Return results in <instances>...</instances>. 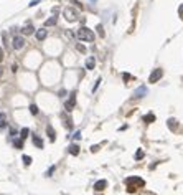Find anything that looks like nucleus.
<instances>
[{"mask_svg":"<svg viewBox=\"0 0 183 195\" xmlns=\"http://www.w3.org/2000/svg\"><path fill=\"white\" fill-rule=\"evenodd\" d=\"M125 185H127V190L129 192H135L137 189L145 185V182L140 177H129V178H125Z\"/></svg>","mask_w":183,"mask_h":195,"instance_id":"1","label":"nucleus"},{"mask_svg":"<svg viewBox=\"0 0 183 195\" xmlns=\"http://www.w3.org/2000/svg\"><path fill=\"white\" fill-rule=\"evenodd\" d=\"M76 37H78L79 40H83V42H94V33H92V30H89L87 27H81V28L78 30Z\"/></svg>","mask_w":183,"mask_h":195,"instance_id":"2","label":"nucleus"},{"mask_svg":"<svg viewBox=\"0 0 183 195\" xmlns=\"http://www.w3.org/2000/svg\"><path fill=\"white\" fill-rule=\"evenodd\" d=\"M63 15H64V18H66L68 22H76L79 18V13L76 12L73 7H66V9L63 10Z\"/></svg>","mask_w":183,"mask_h":195,"instance_id":"3","label":"nucleus"},{"mask_svg":"<svg viewBox=\"0 0 183 195\" xmlns=\"http://www.w3.org/2000/svg\"><path fill=\"white\" fill-rule=\"evenodd\" d=\"M12 46L15 48V50H21L23 46H25V38L21 37L20 33H15L12 38Z\"/></svg>","mask_w":183,"mask_h":195,"instance_id":"4","label":"nucleus"},{"mask_svg":"<svg viewBox=\"0 0 183 195\" xmlns=\"http://www.w3.org/2000/svg\"><path fill=\"white\" fill-rule=\"evenodd\" d=\"M162 76H163V70L162 68H157V70H154L152 71V75L149 76V83H157Z\"/></svg>","mask_w":183,"mask_h":195,"instance_id":"5","label":"nucleus"},{"mask_svg":"<svg viewBox=\"0 0 183 195\" xmlns=\"http://www.w3.org/2000/svg\"><path fill=\"white\" fill-rule=\"evenodd\" d=\"M74 106H76V94L73 93V94L69 96V99H68L66 103H64V108H66V111H68V112H71L73 109H74Z\"/></svg>","mask_w":183,"mask_h":195,"instance_id":"6","label":"nucleus"},{"mask_svg":"<svg viewBox=\"0 0 183 195\" xmlns=\"http://www.w3.org/2000/svg\"><path fill=\"white\" fill-rule=\"evenodd\" d=\"M149 93V89H147V86H139L135 91H134V98L135 99H139V98H144V96Z\"/></svg>","mask_w":183,"mask_h":195,"instance_id":"7","label":"nucleus"},{"mask_svg":"<svg viewBox=\"0 0 183 195\" xmlns=\"http://www.w3.org/2000/svg\"><path fill=\"white\" fill-rule=\"evenodd\" d=\"M106 187H107V180H104V178H102V180H97V182L94 183V190L102 192V190L106 189Z\"/></svg>","mask_w":183,"mask_h":195,"instance_id":"8","label":"nucleus"},{"mask_svg":"<svg viewBox=\"0 0 183 195\" xmlns=\"http://www.w3.org/2000/svg\"><path fill=\"white\" fill-rule=\"evenodd\" d=\"M46 35H48V32H46L45 28H40V30L36 32V33H35V37H36L38 42H43V40L46 38Z\"/></svg>","mask_w":183,"mask_h":195,"instance_id":"9","label":"nucleus"},{"mask_svg":"<svg viewBox=\"0 0 183 195\" xmlns=\"http://www.w3.org/2000/svg\"><path fill=\"white\" fill-rule=\"evenodd\" d=\"M94 66H96V60H94V56H89L86 60V68L87 70H94Z\"/></svg>","mask_w":183,"mask_h":195,"instance_id":"10","label":"nucleus"},{"mask_svg":"<svg viewBox=\"0 0 183 195\" xmlns=\"http://www.w3.org/2000/svg\"><path fill=\"white\" fill-rule=\"evenodd\" d=\"M56 23H58V17L54 15V17L48 18V20L45 22V27H53V25H56Z\"/></svg>","mask_w":183,"mask_h":195,"instance_id":"11","label":"nucleus"},{"mask_svg":"<svg viewBox=\"0 0 183 195\" xmlns=\"http://www.w3.org/2000/svg\"><path fill=\"white\" fill-rule=\"evenodd\" d=\"M7 122H9V121H7V114H5V112H0V129H4L5 126H7Z\"/></svg>","mask_w":183,"mask_h":195,"instance_id":"12","label":"nucleus"},{"mask_svg":"<svg viewBox=\"0 0 183 195\" xmlns=\"http://www.w3.org/2000/svg\"><path fill=\"white\" fill-rule=\"evenodd\" d=\"M33 32H35L33 25H26V27H23V28H21V33H23V35H31Z\"/></svg>","mask_w":183,"mask_h":195,"instance_id":"13","label":"nucleus"},{"mask_svg":"<svg viewBox=\"0 0 183 195\" xmlns=\"http://www.w3.org/2000/svg\"><path fill=\"white\" fill-rule=\"evenodd\" d=\"M33 144L36 145L38 149H43V141H41V137H38L36 134L33 136Z\"/></svg>","mask_w":183,"mask_h":195,"instance_id":"14","label":"nucleus"},{"mask_svg":"<svg viewBox=\"0 0 183 195\" xmlns=\"http://www.w3.org/2000/svg\"><path fill=\"white\" fill-rule=\"evenodd\" d=\"M13 145H15L17 149H23V139L18 136V139H13Z\"/></svg>","mask_w":183,"mask_h":195,"instance_id":"15","label":"nucleus"},{"mask_svg":"<svg viewBox=\"0 0 183 195\" xmlns=\"http://www.w3.org/2000/svg\"><path fill=\"white\" fill-rule=\"evenodd\" d=\"M144 121H145L147 124H150V122H154V121H155V114H154V112H149L147 116H144Z\"/></svg>","mask_w":183,"mask_h":195,"instance_id":"16","label":"nucleus"},{"mask_svg":"<svg viewBox=\"0 0 183 195\" xmlns=\"http://www.w3.org/2000/svg\"><path fill=\"white\" fill-rule=\"evenodd\" d=\"M46 132L50 134V139H51V141H54V136H56V134H54V129H53V126H51V124L46 126Z\"/></svg>","mask_w":183,"mask_h":195,"instance_id":"17","label":"nucleus"},{"mask_svg":"<svg viewBox=\"0 0 183 195\" xmlns=\"http://www.w3.org/2000/svg\"><path fill=\"white\" fill-rule=\"evenodd\" d=\"M69 154H73V155H78V154H79V145L78 144L69 145Z\"/></svg>","mask_w":183,"mask_h":195,"instance_id":"18","label":"nucleus"},{"mask_svg":"<svg viewBox=\"0 0 183 195\" xmlns=\"http://www.w3.org/2000/svg\"><path fill=\"white\" fill-rule=\"evenodd\" d=\"M168 127H170L172 131H175V129H177V119H168Z\"/></svg>","mask_w":183,"mask_h":195,"instance_id":"19","label":"nucleus"},{"mask_svg":"<svg viewBox=\"0 0 183 195\" xmlns=\"http://www.w3.org/2000/svg\"><path fill=\"white\" fill-rule=\"evenodd\" d=\"M30 112H31V114H38V112H40L36 104H31V106H30Z\"/></svg>","mask_w":183,"mask_h":195,"instance_id":"20","label":"nucleus"},{"mask_svg":"<svg viewBox=\"0 0 183 195\" xmlns=\"http://www.w3.org/2000/svg\"><path fill=\"white\" fill-rule=\"evenodd\" d=\"M28 132H30V131H28V127H23V129L20 131V137H21V139H25V137L28 136Z\"/></svg>","mask_w":183,"mask_h":195,"instance_id":"21","label":"nucleus"},{"mask_svg":"<svg viewBox=\"0 0 183 195\" xmlns=\"http://www.w3.org/2000/svg\"><path fill=\"white\" fill-rule=\"evenodd\" d=\"M96 30H97V33H99V37H104V35H106V33H104V27L101 25V23L97 25V28H96Z\"/></svg>","mask_w":183,"mask_h":195,"instance_id":"22","label":"nucleus"},{"mask_svg":"<svg viewBox=\"0 0 183 195\" xmlns=\"http://www.w3.org/2000/svg\"><path fill=\"white\" fill-rule=\"evenodd\" d=\"M142 157H144V150H142V149H139L137 152H135V160H140Z\"/></svg>","mask_w":183,"mask_h":195,"instance_id":"23","label":"nucleus"},{"mask_svg":"<svg viewBox=\"0 0 183 195\" xmlns=\"http://www.w3.org/2000/svg\"><path fill=\"white\" fill-rule=\"evenodd\" d=\"M63 117H64V121H66V122H64V126H66V127H71V119L66 116V114H63Z\"/></svg>","mask_w":183,"mask_h":195,"instance_id":"24","label":"nucleus"},{"mask_svg":"<svg viewBox=\"0 0 183 195\" xmlns=\"http://www.w3.org/2000/svg\"><path fill=\"white\" fill-rule=\"evenodd\" d=\"M23 160H25L26 165H30V162H31V157H30V155H23Z\"/></svg>","mask_w":183,"mask_h":195,"instance_id":"25","label":"nucleus"},{"mask_svg":"<svg viewBox=\"0 0 183 195\" xmlns=\"http://www.w3.org/2000/svg\"><path fill=\"white\" fill-rule=\"evenodd\" d=\"M99 83H101V78H97L96 84H94V88H92V91H96V89H97V86H99Z\"/></svg>","mask_w":183,"mask_h":195,"instance_id":"26","label":"nucleus"},{"mask_svg":"<svg viewBox=\"0 0 183 195\" xmlns=\"http://www.w3.org/2000/svg\"><path fill=\"white\" fill-rule=\"evenodd\" d=\"M36 4H40V0H31V2H30V7H35Z\"/></svg>","mask_w":183,"mask_h":195,"instance_id":"27","label":"nucleus"},{"mask_svg":"<svg viewBox=\"0 0 183 195\" xmlns=\"http://www.w3.org/2000/svg\"><path fill=\"white\" fill-rule=\"evenodd\" d=\"M178 13H180V17H182V18H183V4H182V5H180V9H178Z\"/></svg>","mask_w":183,"mask_h":195,"instance_id":"28","label":"nucleus"},{"mask_svg":"<svg viewBox=\"0 0 183 195\" xmlns=\"http://www.w3.org/2000/svg\"><path fill=\"white\" fill-rule=\"evenodd\" d=\"M73 137H74V139H79V137H81V132H79V131H76V132H74V136H73Z\"/></svg>","mask_w":183,"mask_h":195,"instance_id":"29","label":"nucleus"},{"mask_svg":"<svg viewBox=\"0 0 183 195\" xmlns=\"http://www.w3.org/2000/svg\"><path fill=\"white\" fill-rule=\"evenodd\" d=\"M122 76H124V79H125V81H129V79H130V75H127V73H124Z\"/></svg>","mask_w":183,"mask_h":195,"instance_id":"30","label":"nucleus"},{"mask_svg":"<svg viewBox=\"0 0 183 195\" xmlns=\"http://www.w3.org/2000/svg\"><path fill=\"white\" fill-rule=\"evenodd\" d=\"M4 60V50H2V46H0V61Z\"/></svg>","mask_w":183,"mask_h":195,"instance_id":"31","label":"nucleus"},{"mask_svg":"<svg viewBox=\"0 0 183 195\" xmlns=\"http://www.w3.org/2000/svg\"><path fill=\"white\" fill-rule=\"evenodd\" d=\"M78 50H79V51H86V48H84L83 45H78Z\"/></svg>","mask_w":183,"mask_h":195,"instance_id":"32","label":"nucleus"},{"mask_svg":"<svg viewBox=\"0 0 183 195\" xmlns=\"http://www.w3.org/2000/svg\"><path fill=\"white\" fill-rule=\"evenodd\" d=\"M91 2H92V4H96V2H97V0H91Z\"/></svg>","mask_w":183,"mask_h":195,"instance_id":"33","label":"nucleus"},{"mask_svg":"<svg viewBox=\"0 0 183 195\" xmlns=\"http://www.w3.org/2000/svg\"><path fill=\"white\" fill-rule=\"evenodd\" d=\"M2 71H4V70H2V68H0V75H2Z\"/></svg>","mask_w":183,"mask_h":195,"instance_id":"34","label":"nucleus"}]
</instances>
